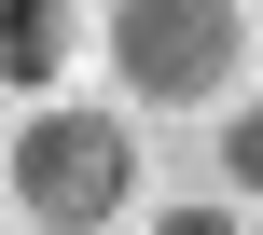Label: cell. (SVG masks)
<instances>
[{"label":"cell","mask_w":263,"mask_h":235,"mask_svg":"<svg viewBox=\"0 0 263 235\" xmlns=\"http://www.w3.org/2000/svg\"><path fill=\"white\" fill-rule=\"evenodd\" d=\"M250 55V14L236 0H111V83L139 111H208Z\"/></svg>","instance_id":"obj_2"},{"label":"cell","mask_w":263,"mask_h":235,"mask_svg":"<svg viewBox=\"0 0 263 235\" xmlns=\"http://www.w3.org/2000/svg\"><path fill=\"white\" fill-rule=\"evenodd\" d=\"M153 235H250V222H236V208L208 194V208H166V222H153Z\"/></svg>","instance_id":"obj_5"},{"label":"cell","mask_w":263,"mask_h":235,"mask_svg":"<svg viewBox=\"0 0 263 235\" xmlns=\"http://www.w3.org/2000/svg\"><path fill=\"white\" fill-rule=\"evenodd\" d=\"M222 180H236V194H263V97L222 125Z\"/></svg>","instance_id":"obj_4"},{"label":"cell","mask_w":263,"mask_h":235,"mask_svg":"<svg viewBox=\"0 0 263 235\" xmlns=\"http://www.w3.org/2000/svg\"><path fill=\"white\" fill-rule=\"evenodd\" d=\"M125 194H139V125L125 111H28V139H14V208L42 235H111L125 222Z\"/></svg>","instance_id":"obj_1"},{"label":"cell","mask_w":263,"mask_h":235,"mask_svg":"<svg viewBox=\"0 0 263 235\" xmlns=\"http://www.w3.org/2000/svg\"><path fill=\"white\" fill-rule=\"evenodd\" d=\"M69 55H83V14L69 0H0V97L69 83Z\"/></svg>","instance_id":"obj_3"}]
</instances>
